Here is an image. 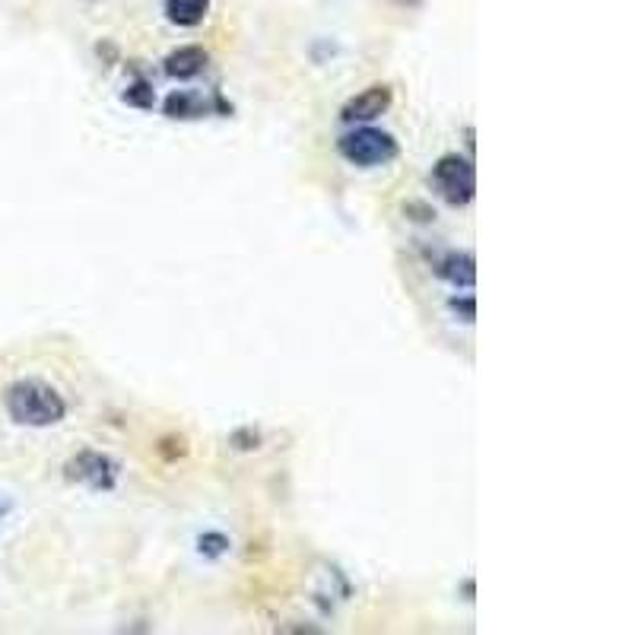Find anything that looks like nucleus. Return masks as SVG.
<instances>
[{
  "instance_id": "1",
  "label": "nucleus",
  "mask_w": 635,
  "mask_h": 635,
  "mask_svg": "<svg viewBox=\"0 0 635 635\" xmlns=\"http://www.w3.org/2000/svg\"><path fill=\"white\" fill-rule=\"evenodd\" d=\"M3 407L10 420L29 429H48V426L64 423L68 417V400L61 398L58 388H51L39 378H20L7 388Z\"/></svg>"
},
{
  "instance_id": "6",
  "label": "nucleus",
  "mask_w": 635,
  "mask_h": 635,
  "mask_svg": "<svg viewBox=\"0 0 635 635\" xmlns=\"http://www.w3.org/2000/svg\"><path fill=\"white\" fill-rule=\"evenodd\" d=\"M429 264H432V274L439 280L451 283L458 289H473V283H477V260H473L471 252H442Z\"/></svg>"
},
{
  "instance_id": "2",
  "label": "nucleus",
  "mask_w": 635,
  "mask_h": 635,
  "mask_svg": "<svg viewBox=\"0 0 635 635\" xmlns=\"http://www.w3.org/2000/svg\"><path fill=\"white\" fill-rule=\"evenodd\" d=\"M337 153L356 168H381V165L395 163L400 156V143L395 134L372 127V124H354L347 134H340Z\"/></svg>"
},
{
  "instance_id": "8",
  "label": "nucleus",
  "mask_w": 635,
  "mask_h": 635,
  "mask_svg": "<svg viewBox=\"0 0 635 635\" xmlns=\"http://www.w3.org/2000/svg\"><path fill=\"white\" fill-rule=\"evenodd\" d=\"M165 119L188 121V119H204L211 112V102H204L201 95L188 93V90H175V93L165 95L163 102Z\"/></svg>"
},
{
  "instance_id": "13",
  "label": "nucleus",
  "mask_w": 635,
  "mask_h": 635,
  "mask_svg": "<svg viewBox=\"0 0 635 635\" xmlns=\"http://www.w3.org/2000/svg\"><path fill=\"white\" fill-rule=\"evenodd\" d=\"M7 509H10V505H0V518L7 515Z\"/></svg>"
},
{
  "instance_id": "7",
  "label": "nucleus",
  "mask_w": 635,
  "mask_h": 635,
  "mask_svg": "<svg viewBox=\"0 0 635 635\" xmlns=\"http://www.w3.org/2000/svg\"><path fill=\"white\" fill-rule=\"evenodd\" d=\"M207 61H211V54L201 45H182L165 58L163 71L172 80H194V76L207 71Z\"/></svg>"
},
{
  "instance_id": "12",
  "label": "nucleus",
  "mask_w": 635,
  "mask_h": 635,
  "mask_svg": "<svg viewBox=\"0 0 635 635\" xmlns=\"http://www.w3.org/2000/svg\"><path fill=\"white\" fill-rule=\"evenodd\" d=\"M448 308H451L454 315H464L461 321H468V325H473V318H477V303H473V296H454V299L448 303Z\"/></svg>"
},
{
  "instance_id": "5",
  "label": "nucleus",
  "mask_w": 635,
  "mask_h": 635,
  "mask_svg": "<svg viewBox=\"0 0 635 635\" xmlns=\"http://www.w3.org/2000/svg\"><path fill=\"white\" fill-rule=\"evenodd\" d=\"M395 105V90L388 83H372L362 93H356L344 109H340V121L344 124H372L381 115H388Z\"/></svg>"
},
{
  "instance_id": "3",
  "label": "nucleus",
  "mask_w": 635,
  "mask_h": 635,
  "mask_svg": "<svg viewBox=\"0 0 635 635\" xmlns=\"http://www.w3.org/2000/svg\"><path fill=\"white\" fill-rule=\"evenodd\" d=\"M432 188L445 201L448 207H468L477 197V168L473 160L458 153H448L432 165Z\"/></svg>"
},
{
  "instance_id": "9",
  "label": "nucleus",
  "mask_w": 635,
  "mask_h": 635,
  "mask_svg": "<svg viewBox=\"0 0 635 635\" xmlns=\"http://www.w3.org/2000/svg\"><path fill=\"white\" fill-rule=\"evenodd\" d=\"M213 0H165V20L182 29H194L207 20Z\"/></svg>"
},
{
  "instance_id": "4",
  "label": "nucleus",
  "mask_w": 635,
  "mask_h": 635,
  "mask_svg": "<svg viewBox=\"0 0 635 635\" xmlns=\"http://www.w3.org/2000/svg\"><path fill=\"white\" fill-rule=\"evenodd\" d=\"M64 477L71 483H80V487L93 490V493H112L119 487L121 464L112 454H105V451L86 448V451L73 454L71 461L64 464Z\"/></svg>"
},
{
  "instance_id": "11",
  "label": "nucleus",
  "mask_w": 635,
  "mask_h": 635,
  "mask_svg": "<svg viewBox=\"0 0 635 635\" xmlns=\"http://www.w3.org/2000/svg\"><path fill=\"white\" fill-rule=\"evenodd\" d=\"M124 102L127 105H134V109H143V112H150L153 109V102H156V93H153V86L143 80V76H137L131 86H127V93H124Z\"/></svg>"
},
{
  "instance_id": "10",
  "label": "nucleus",
  "mask_w": 635,
  "mask_h": 635,
  "mask_svg": "<svg viewBox=\"0 0 635 635\" xmlns=\"http://www.w3.org/2000/svg\"><path fill=\"white\" fill-rule=\"evenodd\" d=\"M229 537L226 534H219V531H204L201 537H197V553L201 556H207V560H219V556H226L229 553Z\"/></svg>"
}]
</instances>
